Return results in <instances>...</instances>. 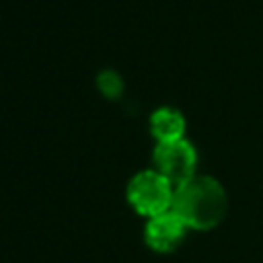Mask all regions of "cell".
<instances>
[{"mask_svg":"<svg viewBox=\"0 0 263 263\" xmlns=\"http://www.w3.org/2000/svg\"><path fill=\"white\" fill-rule=\"evenodd\" d=\"M171 210L185 222L187 228L210 230L224 220L228 195L218 179L210 175H195L175 187Z\"/></svg>","mask_w":263,"mask_h":263,"instance_id":"cell-1","label":"cell"},{"mask_svg":"<svg viewBox=\"0 0 263 263\" xmlns=\"http://www.w3.org/2000/svg\"><path fill=\"white\" fill-rule=\"evenodd\" d=\"M175 187L158 171H140L127 183V201L132 208L148 218L160 216L173 208Z\"/></svg>","mask_w":263,"mask_h":263,"instance_id":"cell-2","label":"cell"},{"mask_svg":"<svg viewBox=\"0 0 263 263\" xmlns=\"http://www.w3.org/2000/svg\"><path fill=\"white\" fill-rule=\"evenodd\" d=\"M154 162L158 166V173L166 177L173 183V187H179L191 177H195L197 152L193 144L185 138L158 142L154 148Z\"/></svg>","mask_w":263,"mask_h":263,"instance_id":"cell-3","label":"cell"},{"mask_svg":"<svg viewBox=\"0 0 263 263\" xmlns=\"http://www.w3.org/2000/svg\"><path fill=\"white\" fill-rule=\"evenodd\" d=\"M185 232H187L185 222L173 210H168L148 220L144 228V240L156 253H173L183 242Z\"/></svg>","mask_w":263,"mask_h":263,"instance_id":"cell-4","label":"cell"},{"mask_svg":"<svg viewBox=\"0 0 263 263\" xmlns=\"http://www.w3.org/2000/svg\"><path fill=\"white\" fill-rule=\"evenodd\" d=\"M150 132L158 142L181 140L185 132V117L175 107H158L150 115Z\"/></svg>","mask_w":263,"mask_h":263,"instance_id":"cell-5","label":"cell"},{"mask_svg":"<svg viewBox=\"0 0 263 263\" xmlns=\"http://www.w3.org/2000/svg\"><path fill=\"white\" fill-rule=\"evenodd\" d=\"M97 84H99L101 92L107 95V97H119L121 90H123V78L111 68H105V70L99 72Z\"/></svg>","mask_w":263,"mask_h":263,"instance_id":"cell-6","label":"cell"}]
</instances>
